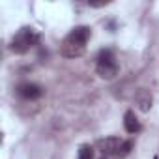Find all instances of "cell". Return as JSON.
<instances>
[{
	"instance_id": "obj_1",
	"label": "cell",
	"mask_w": 159,
	"mask_h": 159,
	"mask_svg": "<svg viewBox=\"0 0 159 159\" xmlns=\"http://www.w3.org/2000/svg\"><path fill=\"white\" fill-rule=\"evenodd\" d=\"M90 36H92V28L90 26H75L64 39L62 43V54L66 58H79L83 56L84 51H86V43L90 41Z\"/></svg>"
},
{
	"instance_id": "obj_2",
	"label": "cell",
	"mask_w": 159,
	"mask_h": 159,
	"mask_svg": "<svg viewBox=\"0 0 159 159\" xmlns=\"http://www.w3.org/2000/svg\"><path fill=\"white\" fill-rule=\"evenodd\" d=\"M39 43V34L36 28L32 26H23L13 38H11V43H10V49L15 52V54H25L28 52L32 47H36Z\"/></svg>"
},
{
	"instance_id": "obj_3",
	"label": "cell",
	"mask_w": 159,
	"mask_h": 159,
	"mask_svg": "<svg viewBox=\"0 0 159 159\" xmlns=\"http://www.w3.org/2000/svg\"><path fill=\"white\" fill-rule=\"evenodd\" d=\"M118 64H116V58L112 54V51L105 49L99 52L98 56V64H96V71L101 79H107V81H111V79H114L118 75Z\"/></svg>"
},
{
	"instance_id": "obj_4",
	"label": "cell",
	"mask_w": 159,
	"mask_h": 159,
	"mask_svg": "<svg viewBox=\"0 0 159 159\" xmlns=\"http://www.w3.org/2000/svg\"><path fill=\"white\" fill-rule=\"evenodd\" d=\"M122 144H124V140H120L118 137H105V139H99V140H98V150H99L105 157H109V155H118Z\"/></svg>"
},
{
	"instance_id": "obj_5",
	"label": "cell",
	"mask_w": 159,
	"mask_h": 159,
	"mask_svg": "<svg viewBox=\"0 0 159 159\" xmlns=\"http://www.w3.org/2000/svg\"><path fill=\"white\" fill-rule=\"evenodd\" d=\"M17 94L23 98V99H28V101H34V99H39L43 96V88L39 84H34V83H23L17 86Z\"/></svg>"
},
{
	"instance_id": "obj_6",
	"label": "cell",
	"mask_w": 159,
	"mask_h": 159,
	"mask_svg": "<svg viewBox=\"0 0 159 159\" xmlns=\"http://www.w3.org/2000/svg\"><path fill=\"white\" fill-rule=\"evenodd\" d=\"M135 103H137V107H139L142 112H148V111L152 109V105H153V98H152V94H150L146 88H140V90H137V94H135Z\"/></svg>"
},
{
	"instance_id": "obj_7",
	"label": "cell",
	"mask_w": 159,
	"mask_h": 159,
	"mask_svg": "<svg viewBox=\"0 0 159 159\" xmlns=\"http://www.w3.org/2000/svg\"><path fill=\"white\" fill-rule=\"evenodd\" d=\"M124 127H125V131L131 133V135H135V133L140 131V122H139V118L135 116L133 111H127V112L124 114Z\"/></svg>"
},
{
	"instance_id": "obj_8",
	"label": "cell",
	"mask_w": 159,
	"mask_h": 159,
	"mask_svg": "<svg viewBox=\"0 0 159 159\" xmlns=\"http://www.w3.org/2000/svg\"><path fill=\"white\" fill-rule=\"evenodd\" d=\"M77 159H94V148L90 144H83L81 148H79Z\"/></svg>"
},
{
	"instance_id": "obj_9",
	"label": "cell",
	"mask_w": 159,
	"mask_h": 159,
	"mask_svg": "<svg viewBox=\"0 0 159 159\" xmlns=\"http://www.w3.org/2000/svg\"><path fill=\"white\" fill-rule=\"evenodd\" d=\"M131 150H133V142H131V140H124V144H122V148H120L118 157H125V155H129V153H131Z\"/></svg>"
},
{
	"instance_id": "obj_10",
	"label": "cell",
	"mask_w": 159,
	"mask_h": 159,
	"mask_svg": "<svg viewBox=\"0 0 159 159\" xmlns=\"http://www.w3.org/2000/svg\"><path fill=\"white\" fill-rule=\"evenodd\" d=\"M101 159H107V157H105V155H103V157H101Z\"/></svg>"
}]
</instances>
